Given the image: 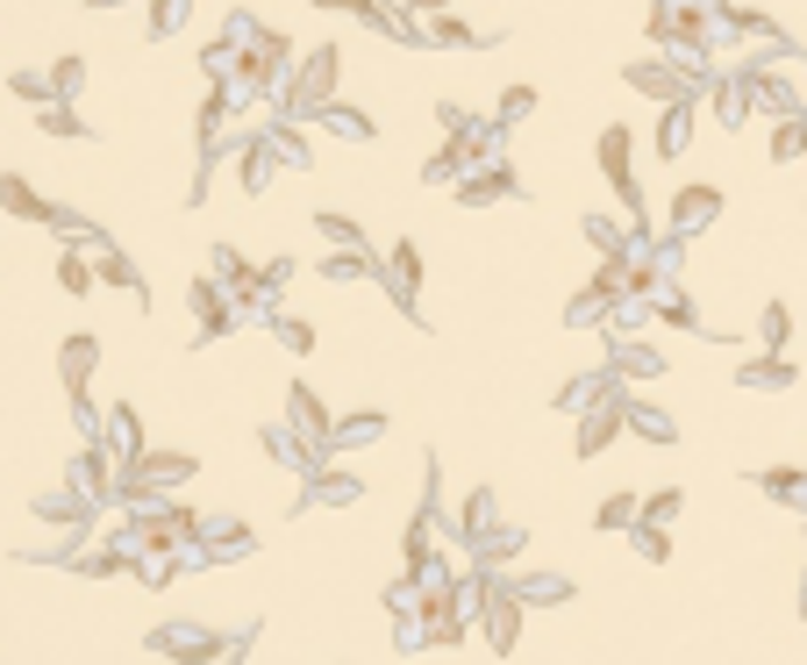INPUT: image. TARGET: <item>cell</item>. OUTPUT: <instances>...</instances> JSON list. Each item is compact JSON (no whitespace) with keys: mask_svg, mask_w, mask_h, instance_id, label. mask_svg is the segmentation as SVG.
I'll use <instances>...</instances> for the list:
<instances>
[{"mask_svg":"<svg viewBox=\"0 0 807 665\" xmlns=\"http://www.w3.org/2000/svg\"><path fill=\"white\" fill-rule=\"evenodd\" d=\"M601 172H607V187H615V201L629 208V230L644 236L650 222H644V187H636V129L629 123L601 129Z\"/></svg>","mask_w":807,"mask_h":665,"instance_id":"cell-1","label":"cell"},{"mask_svg":"<svg viewBox=\"0 0 807 665\" xmlns=\"http://www.w3.org/2000/svg\"><path fill=\"white\" fill-rule=\"evenodd\" d=\"M337 72H343L337 43H322V51H308V57H300V72H294V86H286V108L315 115V108H322V101H337Z\"/></svg>","mask_w":807,"mask_h":665,"instance_id":"cell-2","label":"cell"},{"mask_svg":"<svg viewBox=\"0 0 807 665\" xmlns=\"http://www.w3.org/2000/svg\"><path fill=\"white\" fill-rule=\"evenodd\" d=\"M471 609H486V644H493V652H514V637H522V587L486 580V601H471Z\"/></svg>","mask_w":807,"mask_h":665,"instance_id":"cell-3","label":"cell"},{"mask_svg":"<svg viewBox=\"0 0 807 665\" xmlns=\"http://www.w3.org/2000/svg\"><path fill=\"white\" fill-rule=\"evenodd\" d=\"M714 215H722V187H708V179H693V187H679V193H672V230H679V236L708 230Z\"/></svg>","mask_w":807,"mask_h":665,"instance_id":"cell-4","label":"cell"},{"mask_svg":"<svg viewBox=\"0 0 807 665\" xmlns=\"http://www.w3.org/2000/svg\"><path fill=\"white\" fill-rule=\"evenodd\" d=\"M100 444H108L115 451V465H129V458H144V415H136V408L129 401H115L108 408V415H100Z\"/></svg>","mask_w":807,"mask_h":665,"instance_id":"cell-5","label":"cell"},{"mask_svg":"<svg viewBox=\"0 0 807 665\" xmlns=\"http://www.w3.org/2000/svg\"><path fill=\"white\" fill-rule=\"evenodd\" d=\"M286 422H294V430L300 436H308V444H329V422H337V415H329V408H322V394H315V387H286Z\"/></svg>","mask_w":807,"mask_h":665,"instance_id":"cell-6","label":"cell"},{"mask_svg":"<svg viewBox=\"0 0 807 665\" xmlns=\"http://www.w3.org/2000/svg\"><path fill=\"white\" fill-rule=\"evenodd\" d=\"M629 86L650 94V101H700L708 94V86H693L687 72H672V65H629Z\"/></svg>","mask_w":807,"mask_h":665,"instance_id":"cell-7","label":"cell"},{"mask_svg":"<svg viewBox=\"0 0 807 665\" xmlns=\"http://www.w3.org/2000/svg\"><path fill=\"white\" fill-rule=\"evenodd\" d=\"M615 436H622V401L615 408H586V415H578V430H572V451H578V458H601Z\"/></svg>","mask_w":807,"mask_h":665,"instance_id":"cell-8","label":"cell"},{"mask_svg":"<svg viewBox=\"0 0 807 665\" xmlns=\"http://www.w3.org/2000/svg\"><path fill=\"white\" fill-rule=\"evenodd\" d=\"M94 366H100V337H65L57 344V372H65V394H86V380H94Z\"/></svg>","mask_w":807,"mask_h":665,"instance_id":"cell-9","label":"cell"},{"mask_svg":"<svg viewBox=\"0 0 807 665\" xmlns=\"http://www.w3.org/2000/svg\"><path fill=\"white\" fill-rule=\"evenodd\" d=\"M272 172H279V150H272L265 136L236 144V179H243V193H265V187H272Z\"/></svg>","mask_w":807,"mask_h":665,"instance_id":"cell-10","label":"cell"},{"mask_svg":"<svg viewBox=\"0 0 807 665\" xmlns=\"http://www.w3.org/2000/svg\"><path fill=\"white\" fill-rule=\"evenodd\" d=\"M386 279H393V294H401V308L415 315V286H422V251H415V236H401V244L386 251Z\"/></svg>","mask_w":807,"mask_h":665,"instance_id":"cell-11","label":"cell"},{"mask_svg":"<svg viewBox=\"0 0 807 665\" xmlns=\"http://www.w3.org/2000/svg\"><path fill=\"white\" fill-rule=\"evenodd\" d=\"M0 208H8V215H22V222H51V215H57V208L43 201V193L29 187L22 172H0Z\"/></svg>","mask_w":807,"mask_h":665,"instance_id":"cell-12","label":"cell"},{"mask_svg":"<svg viewBox=\"0 0 807 665\" xmlns=\"http://www.w3.org/2000/svg\"><path fill=\"white\" fill-rule=\"evenodd\" d=\"M193 315H201V337H222V329L236 323V300L222 294L215 279H201V286H193Z\"/></svg>","mask_w":807,"mask_h":665,"instance_id":"cell-13","label":"cell"},{"mask_svg":"<svg viewBox=\"0 0 807 665\" xmlns=\"http://www.w3.org/2000/svg\"><path fill=\"white\" fill-rule=\"evenodd\" d=\"M622 430L644 436V444H679V430H672V415H665V408H636V401H622Z\"/></svg>","mask_w":807,"mask_h":665,"instance_id":"cell-14","label":"cell"},{"mask_svg":"<svg viewBox=\"0 0 807 665\" xmlns=\"http://www.w3.org/2000/svg\"><path fill=\"white\" fill-rule=\"evenodd\" d=\"M615 380H629V387L665 380V358L650 351V344H615Z\"/></svg>","mask_w":807,"mask_h":665,"instance_id":"cell-15","label":"cell"},{"mask_svg":"<svg viewBox=\"0 0 807 665\" xmlns=\"http://www.w3.org/2000/svg\"><path fill=\"white\" fill-rule=\"evenodd\" d=\"M379 436H386V415H379V408H358V415L329 422V444H379Z\"/></svg>","mask_w":807,"mask_h":665,"instance_id":"cell-16","label":"cell"},{"mask_svg":"<svg viewBox=\"0 0 807 665\" xmlns=\"http://www.w3.org/2000/svg\"><path fill=\"white\" fill-rule=\"evenodd\" d=\"M693 136V101H665V123H658V158H679Z\"/></svg>","mask_w":807,"mask_h":665,"instance_id":"cell-17","label":"cell"},{"mask_svg":"<svg viewBox=\"0 0 807 665\" xmlns=\"http://www.w3.org/2000/svg\"><path fill=\"white\" fill-rule=\"evenodd\" d=\"M358 494H364V479H358V473H315V494H300L294 508H308V502L343 508V502H358Z\"/></svg>","mask_w":807,"mask_h":665,"instance_id":"cell-18","label":"cell"},{"mask_svg":"<svg viewBox=\"0 0 807 665\" xmlns=\"http://www.w3.org/2000/svg\"><path fill=\"white\" fill-rule=\"evenodd\" d=\"M736 380H743V387H794L800 372L786 366L779 351H765V358H743V372H736Z\"/></svg>","mask_w":807,"mask_h":665,"instance_id":"cell-19","label":"cell"},{"mask_svg":"<svg viewBox=\"0 0 807 665\" xmlns=\"http://www.w3.org/2000/svg\"><path fill=\"white\" fill-rule=\"evenodd\" d=\"M486 530H493V494L471 487V494H465V508H458V537H465V543H479Z\"/></svg>","mask_w":807,"mask_h":665,"instance_id":"cell-20","label":"cell"},{"mask_svg":"<svg viewBox=\"0 0 807 665\" xmlns=\"http://www.w3.org/2000/svg\"><path fill=\"white\" fill-rule=\"evenodd\" d=\"M807 150V115L794 108V115H779V129H772V165H794Z\"/></svg>","mask_w":807,"mask_h":665,"instance_id":"cell-21","label":"cell"},{"mask_svg":"<svg viewBox=\"0 0 807 665\" xmlns=\"http://www.w3.org/2000/svg\"><path fill=\"white\" fill-rule=\"evenodd\" d=\"M508 187H514V172H508V165H493V172H479V179H458V201L465 208H486L493 193H508Z\"/></svg>","mask_w":807,"mask_h":665,"instance_id":"cell-22","label":"cell"},{"mask_svg":"<svg viewBox=\"0 0 807 665\" xmlns=\"http://www.w3.org/2000/svg\"><path fill=\"white\" fill-rule=\"evenodd\" d=\"M629 522H636V487H615L593 508V530H629Z\"/></svg>","mask_w":807,"mask_h":665,"instance_id":"cell-23","label":"cell"},{"mask_svg":"<svg viewBox=\"0 0 807 665\" xmlns=\"http://www.w3.org/2000/svg\"><path fill=\"white\" fill-rule=\"evenodd\" d=\"M315 115H322V123L329 129H337V136H358V144H372V115H358V108H337V101H322V108H315Z\"/></svg>","mask_w":807,"mask_h":665,"instance_id":"cell-24","label":"cell"},{"mask_svg":"<svg viewBox=\"0 0 807 665\" xmlns=\"http://www.w3.org/2000/svg\"><path fill=\"white\" fill-rule=\"evenodd\" d=\"M94 279H108V286H129V294L144 300V279H136V265L121 258V251H108V244H100V258H94Z\"/></svg>","mask_w":807,"mask_h":665,"instance_id":"cell-25","label":"cell"},{"mask_svg":"<svg viewBox=\"0 0 807 665\" xmlns=\"http://www.w3.org/2000/svg\"><path fill=\"white\" fill-rule=\"evenodd\" d=\"M679 508H687V494H679V487H658V494H636V522H672Z\"/></svg>","mask_w":807,"mask_h":665,"instance_id":"cell-26","label":"cell"},{"mask_svg":"<svg viewBox=\"0 0 807 665\" xmlns=\"http://www.w3.org/2000/svg\"><path fill=\"white\" fill-rule=\"evenodd\" d=\"M51 136H65V144H86V123L72 115V101H43V115H36Z\"/></svg>","mask_w":807,"mask_h":665,"instance_id":"cell-27","label":"cell"},{"mask_svg":"<svg viewBox=\"0 0 807 665\" xmlns=\"http://www.w3.org/2000/svg\"><path fill=\"white\" fill-rule=\"evenodd\" d=\"M714 115H722L729 129H736L743 115H751V94H743V72H736V80H722V86H714Z\"/></svg>","mask_w":807,"mask_h":665,"instance_id":"cell-28","label":"cell"},{"mask_svg":"<svg viewBox=\"0 0 807 665\" xmlns=\"http://www.w3.org/2000/svg\"><path fill=\"white\" fill-rule=\"evenodd\" d=\"M629 543L650 558V566H665V558H672V537H665V522H629Z\"/></svg>","mask_w":807,"mask_h":665,"instance_id":"cell-29","label":"cell"},{"mask_svg":"<svg viewBox=\"0 0 807 665\" xmlns=\"http://www.w3.org/2000/svg\"><path fill=\"white\" fill-rule=\"evenodd\" d=\"M757 337H765V351H779V344L794 337V308H786V300H772V308L757 315Z\"/></svg>","mask_w":807,"mask_h":665,"instance_id":"cell-30","label":"cell"},{"mask_svg":"<svg viewBox=\"0 0 807 665\" xmlns=\"http://www.w3.org/2000/svg\"><path fill=\"white\" fill-rule=\"evenodd\" d=\"M57 286H65V294H94V265H86L79 251H57Z\"/></svg>","mask_w":807,"mask_h":665,"instance_id":"cell-31","label":"cell"},{"mask_svg":"<svg viewBox=\"0 0 807 665\" xmlns=\"http://www.w3.org/2000/svg\"><path fill=\"white\" fill-rule=\"evenodd\" d=\"M43 80H51V101H72V94H79V80H86V57H57Z\"/></svg>","mask_w":807,"mask_h":665,"instance_id":"cell-32","label":"cell"},{"mask_svg":"<svg viewBox=\"0 0 807 665\" xmlns=\"http://www.w3.org/2000/svg\"><path fill=\"white\" fill-rule=\"evenodd\" d=\"M272 337H279L294 358H308V351H315V323H300V315H279V323H272Z\"/></svg>","mask_w":807,"mask_h":665,"instance_id":"cell-33","label":"cell"},{"mask_svg":"<svg viewBox=\"0 0 807 665\" xmlns=\"http://www.w3.org/2000/svg\"><path fill=\"white\" fill-rule=\"evenodd\" d=\"M187 8H193V0H150V36H179V22H187Z\"/></svg>","mask_w":807,"mask_h":665,"instance_id":"cell-34","label":"cell"},{"mask_svg":"<svg viewBox=\"0 0 807 665\" xmlns=\"http://www.w3.org/2000/svg\"><path fill=\"white\" fill-rule=\"evenodd\" d=\"M265 144H272V150H279V158H286V165H308V136H300L294 123H279V129H272V136H265Z\"/></svg>","mask_w":807,"mask_h":665,"instance_id":"cell-35","label":"cell"},{"mask_svg":"<svg viewBox=\"0 0 807 665\" xmlns=\"http://www.w3.org/2000/svg\"><path fill=\"white\" fill-rule=\"evenodd\" d=\"M422 36H429V43H493V36H471V29L458 22V14H436V22L422 29Z\"/></svg>","mask_w":807,"mask_h":665,"instance_id":"cell-36","label":"cell"},{"mask_svg":"<svg viewBox=\"0 0 807 665\" xmlns=\"http://www.w3.org/2000/svg\"><path fill=\"white\" fill-rule=\"evenodd\" d=\"M650 315H658L665 329H700V308H693V300H679V294H672V300H658Z\"/></svg>","mask_w":807,"mask_h":665,"instance_id":"cell-37","label":"cell"},{"mask_svg":"<svg viewBox=\"0 0 807 665\" xmlns=\"http://www.w3.org/2000/svg\"><path fill=\"white\" fill-rule=\"evenodd\" d=\"M8 94H14V101H29V108H43V101H51V80H43V72H14Z\"/></svg>","mask_w":807,"mask_h":665,"instance_id":"cell-38","label":"cell"},{"mask_svg":"<svg viewBox=\"0 0 807 665\" xmlns=\"http://www.w3.org/2000/svg\"><path fill=\"white\" fill-rule=\"evenodd\" d=\"M208 551H215V558H243V551H251V530H243V522H222Z\"/></svg>","mask_w":807,"mask_h":665,"instance_id":"cell-39","label":"cell"},{"mask_svg":"<svg viewBox=\"0 0 807 665\" xmlns=\"http://www.w3.org/2000/svg\"><path fill=\"white\" fill-rule=\"evenodd\" d=\"M315 230H322L329 244H364V230H358L350 215H315Z\"/></svg>","mask_w":807,"mask_h":665,"instance_id":"cell-40","label":"cell"},{"mask_svg":"<svg viewBox=\"0 0 807 665\" xmlns=\"http://www.w3.org/2000/svg\"><path fill=\"white\" fill-rule=\"evenodd\" d=\"M529 108H537V86H508V94H500V123H522Z\"/></svg>","mask_w":807,"mask_h":665,"instance_id":"cell-41","label":"cell"},{"mask_svg":"<svg viewBox=\"0 0 807 665\" xmlns=\"http://www.w3.org/2000/svg\"><path fill=\"white\" fill-rule=\"evenodd\" d=\"M800 487H807L800 465H772V473H765V494H800Z\"/></svg>","mask_w":807,"mask_h":665,"instance_id":"cell-42","label":"cell"},{"mask_svg":"<svg viewBox=\"0 0 807 665\" xmlns=\"http://www.w3.org/2000/svg\"><path fill=\"white\" fill-rule=\"evenodd\" d=\"M436 123H444V129H471V115L458 108V101H444V108H436Z\"/></svg>","mask_w":807,"mask_h":665,"instance_id":"cell-43","label":"cell"},{"mask_svg":"<svg viewBox=\"0 0 807 665\" xmlns=\"http://www.w3.org/2000/svg\"><path fill=\"white\" fill-rule=\"evenodd\" d=\"M315 8H350V14H372V0H315Z\"/></svg>","mask_w":807,"mask_h":665,"instance_id":"cell-44","label":"cell"},{"mask_svg":"<svg viewBox=\"0 0 807 665\" xmlns=\"http://www.w3.org/2000/svg\"><path fill=\"white\" fill-rule=\"evenodd\" d=\"M407 8H429L436 14V8H450V0H407Z\"/></svg>","mask_w":807,"mask_h":665,"instance_id":"cell-45","label":"cell"},{"mask_svg":"<svg viewBox=\"0 0 807 665\" xmlns=\"http://www.w3.org/2000/svg\"><path fill=\"white\" fill-rule=\"evenodd\" d=\"M86 8H121V0H86Z\"/></svg>","mask_w":807,"mask_h":665,"instance_id":"cell-46","label":"cell"},{"mask_svg":"<svg viewBox=\"0 0 807 665\" xmlns=\"http://www.w3.org/2000/svg\"><path fill=\"white\" fill-rule=\"evenodd\" d=\"M800 615H807V594H800Z\"/></svg>","mask_w":807,"mask_h":665,"instance_id":"cell-47","label":"cell"}]
</instances>
